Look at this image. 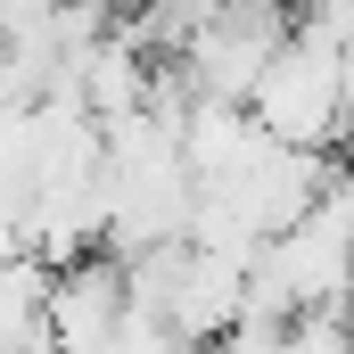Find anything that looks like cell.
I'll return each mask as SVG.
<instances>
[{
	"label": "cell",
	"instance_id": "obj_1",
	"mask_svg": "<svg viewBox=\"0 0 354 354\" xmlns=\"http://www.w3.org/2000/svg\"><path fill=\"white\" fill-rule=\"evenodd\" d=\"M248 107H256V124H264L272 140H297V149H330V140L346 132V50L288 33V41L272 50V66L256 75Z\"/></svg>",
	"mask_w": 354,
	"mask_h": 354
},
{
	"label": "cell",
	"instance_id": "obj_2",
	"mask_svg": "<svg viewBox=\"0 0 354 354\" xmlns=\"http://www.w3.org/2000/svg\"><path fill=\"white\" fill-rule=\"evenodd\" d=\"M124 305H132V264L107 248V256H75V264H58L50 280V330H58V346H115V322H124Z\"/></svg>",
	"mask_w": 354,
	"mask_h": 354
}]
</instances>
